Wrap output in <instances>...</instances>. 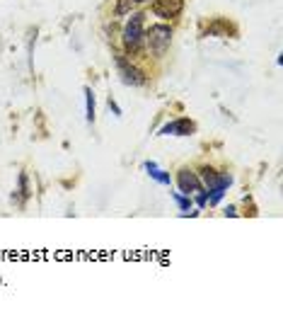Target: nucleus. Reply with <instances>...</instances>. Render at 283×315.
Wrapping results in <instances>:
<instances>
[{
	"label": "nucleus",
	"instance_id": "2eb2a0df",
	"mask_svg": "<svg viewBox=\"0 0 283 315\" xmlns=\"http://www.w3.org/2000/svg\"><path fill=\"white\" fill-rule=\"evenodd\" d=\"M225 216H238V209H235V206H228V209H225Z\"/></svg>",
	"mask_w": 283,
	"mask_h": 315
},
{
	"label": "nucleus",
	"instance_id": "f8f14e48",
	"mask_svg": "<svg viewBox=\"0 0 283 315\" xmlns=\"http://www.w3.org/2000/svg\"><path fill=\"white\" fill-rule=\"evenodd\" d=\"M19 194H22V201H25V199H29V194H32V192H29V179H27V175H25V172L19 175Z\"/></svg>",
	"mask_w": 283,
	"mask_h": 315
},
{
	"label": "nucleus",
	"instance_id": "ddd939ff",
	"mask_svg": "<svg viewBox=\"0 0 283 315\" xmlns=\"http://www.w3.org/2000/svg\"><path fill=\"white\" fill-rule=\"evenodd\" d=\"M196 204H199V209H203V206L208 204V189H199V192H196Z\"/></svg>",
	"mask_w": 283,
	"mask_h": 315
},
{
	"label": "nucleus",
	"instance_id": "7ed1b4c3",
	"mask_svg": "<svg viewBox=\"0 0 283 315\" xmlns=\"http://www.w3.org/2000/svg\"><path fill=\"white\" fill-rule=\"evenodd\" d=\"M199 179H201V185L208 187V194L210 192H228V187L232 185V177L230 175H218L213 167H201V172H199Z\"/></svg>",
	"mask_w": 283,
	"mask_h": 315
},
{
	"label": "nucleus",
	"instance_id": "9b49d317",
	"mask_svg": "<svg viewBox=\"0 0 283 315\" xmlns=\"http://www.w3.org/2000/svg\"><path fill=\"white\" fill-rule=\"evenodd\" d=\"M133 5H136L133 0H119V5H116V10H114V12H116V17H124V15H128Z\"/></svg>",
	"mask_w": 283,
	"mask_h": 315
},
{
	"label": "nucleus",
	"instance_id": "6e6552de",
	"mask_svg": "<svg viewBox=\"0 0 283 315\" xmlns=\"http://www.w3.org/2000/svg\"><path fill=\"white\" fill-rule=\"evenodd\" d=\"M143 170H146V172L153 177L155 182H160V185H164V187H170V182H172V179H170V175H167V172H162L155 163H146V165H143Z\"/></svg>",
	"mask_w": 283,
	"mask_h": 315
},
{
	"label": "nucleus",
	"instance_id": "39448f33",
	"mask_svg": "<svg viewBox=\"0 0 283 315\" xmlns=\"http://www.w3.org/2000/svg\"><path fill=\"white\" fill-rule=\"evenodd\" d=\"M182 10H184V0H155L153 3V15L160 19L179 17Z\"/></svg>",
	"mask_w": 283,
	"mask_h": 315
},
{
	"label": "nucleus",
	"instance_id": "4468645a",
	"mask_svg": "<svg viewBox=\"0 0 283 315\" xmlns=\"http://www.w3.org/2000/svg\"><path fill=\"white\" fill-rule=\"evenodd\" d=\"M109 109L114 111V114H116V117H121V109H119V104L114 102V100H111V97H109Z\"/></svg>",
	"mask_w": 283,
	"mask_h": 315
},
{
	"label": "nucleus",
	"instance_id": "f03ea898",
	"mask_svg": "<svg viewBox=\"0 0 283 315\" xmlns=\"http://www.w3.org/2000/svg\"><path fill=\"white\" fill-rule=\"evenodd\" d=\"M146 39H148V49L155 56H162L167 51V47H170V41H172V29L167 25H155V27H150Z\"/></svg>",
	"mask_w": 283,
	"mask_h": 315
},
{
	"label": "nucleus",
	"instance_id": "dca6fc26",
	"mask_svg": "<svg viewBox=\"0 0 283 315\" xmlns=\"http://www.w3.org/2000/svg\"><path fill=\"white\" fill-rule=\"evenodd\" d=\"M133 3H148V0H133Z\"/></svg>",
	"mask_w": 283,
	"mask_h": 315
},
{
	"label": "nucleus",
	"instance_id": "423d86ee",
	"mask_svg": "<svg viewBox=\"0 0 283 315\" xmlns=\"http://www.w3.org/2000/svg\"><path fill=\"white\" fill-rule=\"evenodd\" d=\"M177 185H179V192L186 196L196 194L201 189V179H199V172H192L189 167H182L179 175H177Z\"/></svg>",
	"mask_w": 283,
	"mask_h": 315
},
{
	"label": "nucleus",
	"instance_id": "20e7f679",
	"mask_svg": "<svg viewBox=\"0 0 283 315\" xmlns=\"http://www.w3.org/2000/svg\"><path fill=\"white\" fill-rule=\"evenodd\" d=\"M116 71H119L121 80H124L126 85H133V87H138V85L146 83V73H143L138 65L131 63V61L121 58V56H116Z\"/></svg>",
	"mask_w": 283,
	"mask_h": 315
},
{
	"label": "nucleus",
	"instance_id": "f257e3e1",
	"mask_svg": "<svg viewBox=\"0 0 283 315\" xmlns=\"http://www.w3.org/2000/svg\"><path fill=\"white\" fill-rule=\"evenodd\" d=\"M143 37H146V15L136 12V15H131V19L124 27V44H126L128 51H136L140 47Z\"/></svg>",
	"mask_w": 283,
	"mask_h": 315
},
{
	"label": "nucleus",
	"instance_id": "0eeeda50",
	"mask_svg": "<svg viewBox=\"0 0 283 315\" xmlns=\"http://www.w3.org/2000/svg\"><path fill=\"white\" fill-rule=\"evenodd\" d=\"M194 131H196L194 121H189V119H177V121L164 124L162 129H160V136H192Z\"/></svg>",
	"mask_w": 283,
	"mask_h": 315
},
{
	"label": "nucleus",
	"instance_id": "9d476101",
	"mask_svg": "<svg viewBox=\"0 0 283 315\" xmlns=\"http://www.w3.org/2000/svg\"><path fill=\"white\" fill-rule=\"evenodd\" d=\"M85 102H87V121H95V95L90 87H85Z\"/></svg>",
	"mask_w": 283,
	"mask_h": 315
},
{
	"label": "nucleus",
	"instance_id": "1a4fd4ad",
	"mask_svg": "<svg viewBox=\"0 0 283 315\" xmlns=\"http://www.w3.org/2000/svg\"><path fill=\"white\" fill-rule=\"evenodd\" d=\"M172 199L174 201H177V206H179V211H189V209H192V199H189V196L186 194H179V192H172Z\"/></svg>",
	"mask_w": 283,
	"mask_h": 315
}]
</instances>
